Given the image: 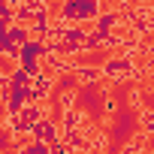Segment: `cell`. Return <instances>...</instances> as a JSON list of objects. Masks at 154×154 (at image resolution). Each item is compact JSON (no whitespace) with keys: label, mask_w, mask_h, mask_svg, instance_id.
I'll return each instance as SVG.
<instances>
[{"label":"cell","mask_w":154,"mask_h":154,"mask_svg":"<svg viewBox=\"0 0 154 154\" xmlns=\"http://www.w3.org/2000/svg\"><path fill=\"white\" fill-rule=\"evenodd\" d=\"M139 127H142L145 136L154 133V109H151V106H142V109H139Z\"/></svg>","instance_id":"cell-2"},{"label":"cell","mask_w":154,"mask_h":154,"mask_svg":"<svg viewBox=\"0 0 154 154\" xmlns=\"http://www.w3.org/2000/svg\"><path fill=\"white\" fill-rule=\"evenodd\" d=\"M72 72H75V79H79L82 85H94V82H100V66H82V63H75L72 66Z\"/></svg>","instance_id":"cell-1"}]
</instances>
